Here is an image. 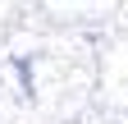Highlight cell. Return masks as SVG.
Returning a JSON list of instances; mask_svg holds the SVG:
<instances>
[]
</instances>
